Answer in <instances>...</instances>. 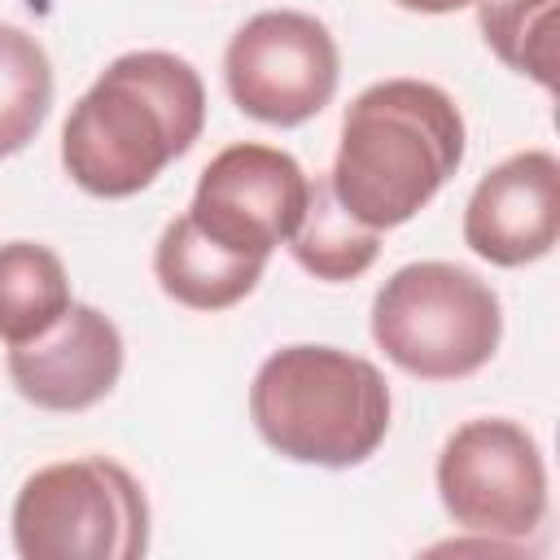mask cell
Segmentation results:
<instances>
[{
	"label": "cell",
	"instance_id": "obj_1",
	"mask_svg": "<svg viewBox=\"0 0 560 560\" xmlns=\"http://www.w3.org/2000/svg\"><path fill=\"white\" fill-rule=\"evenodd\" d=\"M201 127L206 83L192 61L162 48L122 52L74 101L61 127V166L83 192L122 201L184 158Z\"/></svg>",
	"mask_w": 560,
	"mask_h": 560
},
{
	"label": "cell",
	"instance_id": "obj_2",
	"mask_svg": "<svg viewBox=\"0 0 560 560\" xmlns=\"http://www.w3.org/2000/svg\"><path fill=\"white\" fill-rule=\"evenodd\" d=\"M464 140V114L438 83H372L346 105L328 188L354 223L372 232L398 228L459 171Z\"/></svg>",
	"mask_w": 560,
	"mask_h": 560
},
{
	"label": "cell",
	"instance_id": "obj_3",
	"mask_svg": "<svg viewBox=\"0 0 560 560\" xmlns=\"http://www.w3.org/2000/svg\"><path fill=\"white\" fill-rule=\"evenodd\" d=\"M249 420L258 438L315 468H354L389 433V385L363 354L337 346H284L254 372Z\"/></svg>",
	"mask_w": 560,
	"mask_h": 560
},
{
	"label": "cell",
	"instance_id": "obj_4",
	"mask_svg": "<svg viewBox=\"0 0 560 560\" xmlns=\"http://www.w3.org/2000/svg\"><path fill=\"white\" fill-rule=\"evenodd\" d=\"M503 337L499 293L455 262H407L372 302V341L394 368L420 381L481 372Z\"/></svg>",
	"mask_w": 560,
	"mask_h": 560
},
{
	"label": "cell",
	"instance_id": "obj_5",
	"mask_svg": "<svg viewBox=\"0 0 560 560\" xmlns=\"http://www.w3.org/2000/svg\"><path fill=\"white\" fill-rule=\"evenodd\" d=\"M13 551L22 560H136L149 551V499L105 455L35 468L13 499Z\"/></svg>",
	"mask_w": 560,
	"mask_h": 560
},
{
	"label": "cell",
	"instance_id": "obj_6",
	"mask_svg": "<svg viewBox=\"0 0 560 560\" xmlns=\"http://www.w3.org/2000/svg\"><path fill=\"white\" fill-rule=\"evenodd\" d=\"M433 477L446 516L468 534L521 542L547 516V464L516 420L481 416L459 424L442 442Z\"/></svg>",
	"mask_w": 560,
	"mask_h": 560
},
{
	"label": "cell",
	"instance_id": "obj_7",
	"mask_svg": "<svg viewBox=\"0 0 560 560\" xmlns=\"http://www.w3.org/2000/svg\"><path fill=\"white\" fill-rule=\"evenodd\" d=\"M341 52L328 26L298 9L254 13L223 52V83L241 114L267 127H302L332 96Z\"/></svg>",
	"mask_w": 560,
	"mask_h": 560
},
{
	"label": "cell",
	"instance_id": "obj_8",
	"mask_svg": "<svg viewBox=\"0 0 560 560\" xmlns=\"http://www.w3.org/2000/svg\"><path fill=\"white\" fill-rule=\"evenodd\" d=\"M306 197L311 179L293 153L241 140L206 162L188 219L223 249L267 258L302 223Z\"/></svg>",
	"mask_w": 560,
	"mask_h": 560
},
{
	"label": "cell",
	"instance_id": "obj_9",
	"mask_svg": "<svg viewBox=\"0 0 560 560\" xmlns=\"http://www.w3.org/2000/svg\"><path fill=\"white\" fill-rule=\"evenodd\" d=\"M560 241V162L551 149L503 158L468 197L464 245L494 267H525Z\"/></svg>",
	"mask_w": 560,
	"mask_h": 560
},
{
	"label": "cell",
	"instance_id": "obj_10",
	"mask_svg": "<svg viewBox=\"0 0 560 560\" xmlns=\"http://www.w3.org/2000/svg\"><path fill=\"white\" fill-rule=\"evenodd\" d=\"M122 376V332L88 302H70L66 315L35 341L9 346V381L39 411H88Z\"/></svg>",
	"mask_w": 560,
	"mask_h": 560
},
{
	"label": "cell",
	"instance_id": "obj_11",
	"mask_svg": "<svg viewBox=\"0 0 560 560\" xmlns=\"http://www.w3.org/2000/svg\"><path fill=\"white\" fill-rule=\"evenodd\" d=\"M267 258L223 249L188 214L171 219L153 249L158 289L188 311H228L245 302L262 280Z\"/></svg>",
	"mask_w": 560,
	"mask_h": 560
},
{
	"label": "cell",
	"instance_id": "obj_12",
	"mask_svg": "<svg viewBox=\"0 0 560 560\" xmlns=\"http://www.w3.org/2000/svg\"><path fill=\"white\" fill-rule=\"evenodd\" d=\"M66 262L35 241L0 245V341L22 346L48 332L70 306Z\"/></svg>",
	"mask_w": 560,
	"mask_h": 560
},
{
	"label": "cell",
	"instance_id": "obj_13",
	"mask_svg": "<svg viewBox=\"0 0 560 560\" xmlns=\"http://www.w3.org/2000/svg\"><path fill=\"white\" fill-rule=\"evenodd\" d=\"M284 245L302 271H311L315 280H328V284H341V280L363 276L376 262L381 232L354 223L341 210V201L332 197L328 179H315L306 210H302V223L293 228V236Z\"/></svg>",
	"mask_w": 560,
	"mask_h": 560
},
{
	"label": "cell",
	"instance_id": "obj_14",
	"mask_svg": "<svg viewBox=\"0 0 560 560\" xmlns=\"http://www.w3.org/2000/svg\"><path fill=\"white\" fill-rule=\"evenodd\" d=\"M52 109V61L35 35L0 22V158L26 149Z\"/></svg>",
	"mask_w": 560,
	"mask_h": 560
},
{
	"label": "cell",
	"instance_id": "obj_15",
	"mask_svg": "<svg viewBox=\"0 0 560 560\" xmlns=\"http://www.w3.org/2000/svg\"><path fill=\"white\" fill-rule=\"evenodd\" d=\"M477 26L503 66L556 88V0H481Z\"/></svg>",
	"mask_w": 560,
	"mask_h": 560
},
{
	"label": "cell",
	"instance_id": "obj_16",
	"mask_svg": "<svg viewBox=\"0 0 560 560\" xmlns=\"http://www.w3.org/2000/svg\"><path fill=\"white\" fill-rule=\"evenodd\" d=\"M398 9L407 13H455V9H468V4H481V0H394Z\"/></svg>",
	"mask_w": 560,
	"mask_h": 560
}]
</instances>
